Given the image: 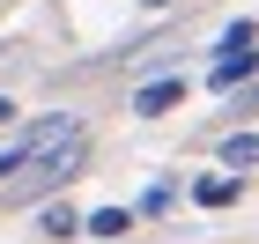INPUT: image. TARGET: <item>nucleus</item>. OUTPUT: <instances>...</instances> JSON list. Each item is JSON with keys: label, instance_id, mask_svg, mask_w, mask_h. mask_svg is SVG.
Returning <instances> with one entry per match:
<instances>
[{"label": "nucleus", "instance_id": "f257e3e1", "mask_svg": "<svg viewBox=\"0 0 259 244\" xmlns=\"http://www.w3.org/2000/svg\"><path fill=\"white\" fill-rule=\"evenodd\" d=\"M252 15H237L230 22V30H222V44H215V74H207V89H222V96H230V89H244V81H252Z\"/></svg>", "mask_w": 259, "mask_h": 244}, {"label": "nucleus", "instance_id": "f03ea898", "mask_svg": "<svg viewBox=\"0 0 259 244\" xmlns=\"http://www.w3.org/2000/svg\"><path fill=\"white\" fill-rule=\"evenodd\" d=\"M185 104V74H156L134 89V119H163V111H178Z\"/></svg>", "mask_w": 259, "mask_h": 244}, {"label": "nucleus", "instance_id": "7ed1b4c3", "mask_svg": "<svg viewBox=\"0 0 259 244\" xmlns=\"http://www.w3.org/2000/svg\"><path fill=\"white\" fill-rule=\"evenodd\" d=\"M37 237H45V244H74V237H81V215H74L67 200H45V207H37Z\"/></svg>", "mask_w": 259, "mask_h": 244}, {"label": "nucleus", "instance_id": "20e7f679", "mask_svg": "<svg viewBox=\"0 0 259 244\" xmlns=\"http://www.w3.org/2000/svg\"><path fill=\"white\" fill-rule=\"evenodd\" d=\"M52 126H60V119H52ZM52 126H30V133H15V141L0 148V185H15V178H22V163H30V148H37L45 133H52Z\"/></svg>", "mask_w": 259, "mask_h": 244}, {"label": "nucleus", "instance_id": "39448f33", "mask_svg": "<svg viewBox=\"0 0 259 244\" xmlns=\"http://www.w3.org/2000/svg\"><path fill=\"white\" fill-rule=\"evenodd\" d=\"M126 229H134V207H97V215H81V237H104V244H119Z\"/></svg>", "mask_w": 259, "mask_h": 244}, {"label": "nucleus", "instance_id": "423d86ee", "mask_svg": "<svg viewBox=\"0 0 259 244\" xmlns=\"http://www.w3.org/2000/svg\"><path fill=\"white\" fill-rule=\"evenodd\" d=\"M193 200H200V207H237V200H244V170H230V178H200Z\"/></svg>", "mask_w": 259, "mask_h": 244}, {"label": "nucleus", "instance_id": "0eeeda50", "mask_svg": "<svg viewBox=\"0 0 259 244\" xmlns=\"http://www.w3.org/2000/svg\"><path fill=\"white\" fill-rule=\"evenodd\" d=\"M252 163H259V133H252V126H237V133L222 141V170H252Z\"/></svg>", "mask_w": 259, "mask_h": 244}, {"label": "nucleus", "instance_id": "6e6552de", "mask_svg": "<svg viewBox=\"0 0 259 244\" xmlns=\"http://www.w3.org/2000/svg\"><path fill=\"white\" fill-rule=\"evenodd\" d=\"M170 200H178V185H148V192H141V207H134V215H170Z\"/></svg>", "mask_w": 259, "mask_h": 244}, {"label": "nucleus", "instance_id": "1a4fd4ad", "mask_svg": "<svg viewBox=\"0 0 259 244\" xmlns=\"http://www.w3.org/2000/svg\"><path fill=\"white\" fill-rule=\"evenodd\" d=\"M0 126H15V96H0Z\"/></svg>", "mask_w": 259, "mask_h": 244}, {"label": "nucleus", "instance_id": "9d476101", "mask_svg": "<svg viewBox=\"0 0 259 244\" xmlns=\"http://www.w3.org/2000/svg\"><path fill=\"white\" fill-rule=\"evenodd\" d=\"M141 8H170V0H141Z\"/></svg>", "mask_w": 259, "mask_h": 244}]
</instances>
